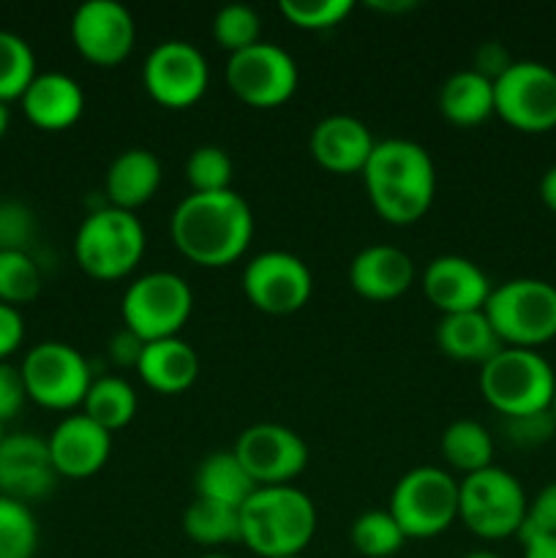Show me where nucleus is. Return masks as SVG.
I'll return each instance as SVG.
<instances>
[{
  "label": "nucleus",
  "instance_id": "obj_1",
  "mask_svg": "<svg viewBox=\"0 0 556 558\" xmlns=\"http://www.w3.org/2000/svg\"><path fill=\"white\" fill-rule=\"evenodd\" d=\"M169 232L180 254L202 267H227L245 254L254 238V213L238 191L194 194L178 202Z\"/></svg>",
  "mask_w": 556,
  "mask_h": 558
},
{
  "label": "nucleus",
  "instance_id": "obj_2",
  "mask_svg": "<svg viewBox=\"0 0 556 558\" xmlns=\"http://www.w3.org/2000/svg\"><path fill=\"white\" fill-rule=\"evenodd\" d=\"M365 191L387 223H414L428 213L436 194L434 158L403 136L379 140L363 167Z\"/></svg>",
  "mask_w": 556,
  "mask_h": 558
},
{
  "label": "nucleus",
  "instance_id": "obj_3",
  "mask_svg": "<svg viewBox=\"0 0 556 558\" xmlns=\"http://www.w3.org/2000/svg\"><path fill=\"white\" fill-rule=\"evenodd\" d=\"M314 532V501L292 483L259 485L240 507V543L259 558L303 556Z\"/></svg>",
  "mask_w": 556,
  "mask_h": 558
},
{
  "label": "nucleus",
  "instance_id": "obj_4",
  "mask_svg": "<svg viewBox=\"0 0 556 558\" xmlns=\"http://www.w3.org/2000/svg\"><path fill=\"white\" fill-rule=\"evenodd\" d=\"M480 392L501 417H523L551 409L556 374L537 349L501 347L480 365Z\"/></svg>",
  "mask_w": 556,
  "mask_h": 558
},
{
  "label": "nucleus",
  "instance_id": "obj_5",
  "mask_svg": "<svg viewBox=\"0 0 556 558\" xmlns=\"http://www.w3.org/2000/svg\"><path fill=\"white\" fill-rule=\"evenodd\" d=\"M145 245V227L136 213L101 205L82 218L74 238V256L87 276L114 281L140 265Z\"/></svg>",
  "mask_w": 556,
  "mask_h": 558
},
{
  "label": "nucleus",
  "instance_id": "obj_6",
  "mask_svg": "<svg viewBox=\"0 0 556 558\" xmlns=\"http://www.w3.org/2000/svg\"><path fill=\"white\" fill-rule=\"evenodd\" d=\"M485 316L505 347L534 349L556 338V287L543 278H510L491 289Z\"/></svg>",
  "mask_w": 556,
  "mask_h": 558
},
{
  "label": "nucleus",
  "instance_id": "obj_7",
  "mask_svg": "<svg viewBox=\"0 0 556 558\" xmlns=\"http://www.w3.org/2000/svg\"><path fill=\"white\" fill-rule=\"evenodd\" d=\"M529 499L516 474L485 466L458 480V518L483 539H505L521 532Z\"/></svg>",
  "mask_w": 556,
  "mask_h": 558
},
{
  "label": "nucleus",
  "instance_id": "obj_8",
  "mask_svg": "<svg viewBox=\"0 0 556 558\" xmlns=\"http://www.w3.org/2000/svg\"><path fill=\"white\" fill-rule=\"evenodd\" d=\"M390 515L407 539L436 537L458 518V480L439 466H414L390 494Z\"/></svg>",
  "mask_w": 556,
  "mask_h": 558
},
{
  "label": "nucleus",
  "instance_id": "obj_9",
  "mask_svg": "<svg viewBox=\"0 0 556 558\" xmlns=\"http://www.w3.org/2000/svg\"><path fill=\"white\" fill-rule=\"evenodd\" d=\"M194 308V292L183 276L172 270H153L129 283L123 294V322L142 341L172 338L183 330Z\"/></svg>",
  "mask_w": 556,
  "mask_h": 558
},
{
  "label": "nucleus",
  "instance_id": "obj_10",
  "mask_svg": "<svg viewBox=\"0 0 556 558\" xmlns=\"http://www.w3.org/2000/svg\"><path fill=\"white\" fill-rule=\"evenodd\" d=\"M494 112L527 134L556 129V71L540 60H512L494 82Z\"/></svg>",
  "mask_w": 556,
  "mask_h": 558
},
{
  "label": "nucleus",
  "instance_id": "obj_11",
  "mask_svg": "<svg viewBox=\"0 0 556 558\" xmlns=\"http://www.w3.org/2000/svg\"><path fill=\"white\" fill-rule=\"evenodd\" d=\"M27 398L49 409L82 407L93 385L90 363L80 349L63 341H41L22 360Z\"/></svg>",
  "mask_w": 556,
  "mask_h": 558
},
{
  "label": "nucleus",
  "instance_id": "obj_12",
  "mask_svg": "<svg viewBox=\"0 0 556 558\" xmlns=\"http://www.w3.org/2000/svg\"><path fill=\"white\" fill-rule=\"evenodd\" d=\"M227 85L251 107H278L298 90L300 71L292 54L270 41H256L227 58Z\"/></svg>",
  "mask_w": 556,
  "mask_h": 558
},
{
  "label": "nucleus",
  "instance_id": "obj_13",
  "mask_svg": "<svg viewBox=\"0 0 556 558\" xmlns=\"http://www.w3.org/2000/svg\"><path fill=\"white\" fill-rule=\"evenodd\" d=\"M210 80V69L200 47L183 38H169L158 41L147 52L145 65H142V82L145 90L156 98L158 104L172 109L191 107L202 98Z\"/></svg>",
  "mask_w": 556,
  "mask_h": 558
},
{
  "label": "nucleus",
  "instance_id": "obj_14",
  "mask_svg": "<svg viewBox=\"0 0 556 558\" xmlns=\"http://www.w3.org/2000/svg\"><path fill=\"white\" fill-rule=\"evenodd\" d=\"M314 289V276L298 254L262 251L245 265L243 292L251 305L265 314L287 316L303 308Z\"/></svg>",
  "mask_w": 556,
  "mask_h": 558
},
{
  "label": "nucleus",
  "instance_id": "obj_15",
  "mask_svg": "<svg viewBox=\"0 0 556 558\" xmlns=\"http://www.w3.org/2000/svg\"><path fill=\"white\" fill-rule=\"evenodd\" d=\"M234 456L256 485H289L309 463V447L287 425L254 423L238 436Z\"/></svg>",
  "mask_w": 556,
  "mask_h": 558
},
{
  "label": "nucleus",
  "instance_id": "obj_16",
  "mask_svg": "<svg viewBox=\"0 0 556 558\" xmlns=\"http://www.w3.org/2000/svg\"><path fill=\"white\" fill-rule=\"evenodd\" d=\"M71 41L90 63L118 65L134 49L136 22L120 0H85L71 14Z\"/></svg>",
  "mask_w": 556,
  "mask_h": 558
},
{
  "label": "nucleus",
  "instance_id": "obj_17",
  "mask_svg": "<svg viewBox=\"0 0 556 558\" xmlns=\"http://www.w3.org/2000/svg\"><path fill=\"white\" fill-rule=\"evenodd\" d=\"M58 469L49 456L47 439L38 434H5L0 441V496L27 501L41 499L55 488Z\"/></svg>",
  "mask_w": 556,
  "mask_h": 558
},
{
  "label": "nucleus",
  "instance_id": "obj_18",
  "mask_svg": "<svg viewBox=\"0 0 556 558\" xmlns=\"http://www.w3.org/2000/svg\"><path fill=\"white\" fill-rule=\"evenodd\" d=\"M423 294L445 314L483 311L491 294V281L478 262L458 254L436 256L423 270Z\"/></svg>",
  "mask_w": 556,
  "mask_h": 558
},
{
  "label": "nucleus",
  "instance_id": "obj_19",
  "mask_svg": "<svg viewBox=\"0 0 556 558\" xmlns=\"http://www.w3.org/2000/svg\"><path fill=\"white\" fill-rule=\"evenodd\" d=\"M55 469L63 477H90L112 452V434L93 423L87 414H69L52 428L47 439Z\"/></svg>",
  "mask_w": 556,
  "mask_h": 558
},
{
  "label": "nucleus",
  "instance_id": "obj_20",
  "mask_svg": "<svg viewBox=\"0 0 556 558\" xmlns=\"http://www.w3.org/2000/svg\"><path fill=\"white\" fill-rule=\"evenodd\" d=\"M376 140L354 114H327L311 129V156L330 172H363Z\"/></svg>",
  "mask_w": 556,
  "mask_h": 558
},
{
  "label": "nucleus",
  "instance_id": "obj_21",
  "mask_svg": "<svg viewBox=\"0 0 556 558\" xmlns=\"http://www.w3.org/2000/svg\"><path fill=\"white\" fill-rule=\"evenodd\" d=\"M414 281V262L398 245H365L349 262V283L365 300H392Z\"/></svg>",
  "mask_w": 556,
  "mask_h": 558
},
{
  "label": "nucleus",
  "instance_id": "obj_22",
  "mask_svg": "<svg viewBox=\"0 0 556 558\" xmlns=\"http://www.w3.org/2000/svg\"><path fill=\"white\" fill-rule=\"evenodd\" d=\"M22 109L38 129L60 131L74 125L85 109V93L74 76L63 71H38L22 93Z\"/></svg>",
  "mask_w": 556,
  "mask_h": 558
},
{
  "label": "nucleus",
  "instance_id": "obj_23",
  "mask_svg": "<svg viewBox=\"0 0 556 558\" xmlns=\"http://www.w3.org/2000/svg\"><path fill=\"white\" fill-rule=\"evenodd\" d=\"M161 185V161L147 147H129L118 153L104 174V191L109 205L134 213L136 207L153 199Z\"/></svg>",
  "mask_w": 556,
  "mask_h": 558
},
{
  "label": "nucleus",
  "instance_id": "obj_24",
  "mask_svg": "<svg viewBox=\"0 0 556 558\" xmlns=\"http://www.w3.org/2000/svg\"><path fill=\"white\" fill-rule=\"evenodd\" d=\"M136 371L147 387L174 396V392L189 390L196 381L200 357H196V349L180 336L158 338V341L145 343Z\"/></svg>",
  "mask_w": 556,
  "mask_h": 558
},
{
  "label": "nucleus",
  "instance_id": "obj_25",
  "mask_svg": "<svg viewBox=\"0 0 556 558\" xmlns=\"http://www.w3.org/2000/svg\"><path fill=\"white\" fill-rule=\"evenodd\" d=\"M436 343L442 352L461 363H488L505 343L496 336L485 311L445 314L436 325Z\"/></svg>",
  "mask_w": 556,
  "mask_h": 558
},
{
  "label": "nucleus",
  "instance_id": "obj_26",
  "mask_svg": "<svg viewBox=\"0 0 556 558\" xmlns=\"http://www.w3.org/2000/svg\"><path fill=\"white\" fill-rule=\"evenodd\" d=\"M256 488H259V485L251 480V474L245 472V466L240 463V458L234 456V450L210 452V456L202 458V463L196 466V499H210L218 501V505L240 510Z\"/></svg>",
  "mask_w": 556,
  "mask_h": 558
},
{
  "label": "nucleus",
  "instance_id": "obj_27",
  "mask_svg": "<svg viewBox=\"0 0 556 558\" xmlns=\"http://www.w3.org/2000/svg\"><path fill=\"white\" fill-rule=\"evenodd\" d=\"M439 109L450 123L478 125L494 114V82L474 69H461L439 87Z\"/></svg>",
  "mask_w": 556,
  "mask_h": 558
},
{
  "label": "nucleus",
  "instance_id": "obj_28",
  "mask_svg": "<svg viewBox=\"0 0 556 558\" xmlns=\"http://www.w3.org/2000/svg\"><path fill=\"white\" fill-rule=\"evenodd\" d=\"M136 392L129 385L125 376L107 374L101 379H93L90 390H87L85 401H82V414L98 423L101 428L112 430L125 428L136 414Z\"/></svg>",
  "mask_w": 556,
  "mask_h": 558
},
{
  "label": "nucleus",
  "instance_id": "obj_29",
  "mask_svg": "<svg viewBox=\"0 0 556 558\" xmlns=\"http://www.w3.org/2000/svg\"><path fill=\"white\" fill-rule=\"evenodd\" d=\"M442 456L463 474L480 472L485 466H494V436L478 420H452L442 430Z\"/></svg>",
  "mask_w": 556,
  "mask_h": 558
},
{
  "label": "nucleus",
  "instance_id": "obj_30",
  "mask_svg": "<svg viewBox=\"0 0 556 558\" xmlns=\"http://www.w3.org/2000/svg\"><path fill=\"white\" fill-rule=\"evenodd\" d=\"M183 532L200 545L240 543V510L210 499H194L183 512Z\"/></svg>",
  "mask_w": 556,
  "mask_h": 558
},
{
  "label": "nucleus",
  "instance_id": "obj_31",
  "mask_svg": "<svg viewBox=\"0 0 556 558\" xmlns=\"http://www.w3.org/2000/svg\"><path fill=\"white\" fill-rule=\"evenodd\" d=\"M354 550L365 558H390L407 543V534L390 515V510H365L352 521L349 532Z\"/></svg>",
  "mask_w": 556,
  "mask_h": 558
},
{
  "label": "nucleus",
  "instance_id": "obj_32",
  "mask_svg": "<svg viewBox=\"0 0 556 558\" xmlns=\"http://www.w3.org/2000/svg\"><path fill=\"white\" fill-rule=\"evenodd\" d=\"M36 74V54L31 44L20 33L0 27V101L9 104L11 98H22Z\"/></svg>",
  "mask_w": 556,
  "mask_h": 558
},
{
  "label": "nucleus",
  "instance_id": "obj_33",
  "mask_svg": "<svg viewBox=\"0 0 556 558\" xmlns=\"http://www.w3.org/2000/svg\"><path fill=\"white\" fill-rule=\"evenodd\" d=\"M38 548V523L31 507L0 496V558H33Z\"/></svg>",
  "mask_w": 556,
  "mask_h": 558
},
{
  "label": "nucleus",
  "instance_id": "obj_34",
  "mask_svg": "<svg viewBox=\"0 0 556 558\" xmlns=\"http://www.w3.org/2000/svg\"><path fill=\"white\" fill-rule=\"evenodd\" d=\"M41 292V270L31 251L0 248V303H27Z\"/></svg>",
  "mask_w": 556,
  "mask_h": 558
},
{
  "label": "nucleus",
  "instance_id": "obj_35",
  "mask_svg": "<svg viewBox=\"0 0 556 558\" xmlns=\"http://www.w3.org/2000/svg\"><path fill=\"white\" fill-rule=\"evenodd\" d=\"M234 163L229 153L218 145H200L185 161V180L194 194H216L229 191Z\"/></svg>",
  "mask_w": 556,
  "mask_h": 558
},
{
  "label": "nucleus",
  "instance_id": "obj_36",
  "mask_svg": "<svg viewBox=\"0 0 556 558\" xmlns=\"http://www.w3.org/2000/svg\"><path fill=\"white\" fill-rule=\"evenodd\" d=\"M262 16L249 3H227L213 16V36L229 54L259 41Z\"/></svg>",
  "mask_w": 556,
  "mask_h": 558
},
{
  "label": "nucleus",
  "instance_id": "obj_37",
  "mask_svg": "<svg viewBox=\"0 0 556 558\" xmlns=\"http://www.w3.org/2000/svg\"><path fill=\"white\" fill-rule=\"evenodd\" d=\"M278 9L292 25L305 31H327L347 20L354 3L352 0H281Z\"/></svg>",
  "mask_w": 556,
  "mask_h": 558
},
{
  "label": "nucleus",
  "instance_id": "obj_38",
  "mask_svg": "<svg viewBox=\"0 0 556 558\" xmlns=\"http://www.w3.org/2000/svg\"><path fill=\"white\" fill-rule=\"evenodd\" d=\"M36 234V216L16 199L0 202V248L27 251Z\"/></svg>",
  "mask_w": 556,
  "mask_h": 558
},
{
  "label": "nucleus",
  "instance_id": "obj_39",
  "mask_svg": "<svg viewBox=\"0 0 556 558\" xmlns=\"http://www.w3.org/2000/svg\"><path fill=\"white\" fill-rule=\"evenodd\" d=\"M556 420L551 409L523 417H505V436L518 447H540L554 436Z\"/></svg>",
  "mask_w": 556,
  "mask_h": 558
},
{
  "label": "nucleus",
  "instance_id": "obj_40",
  "mask_svg": "<svg viewBox=\"0 0 556 558\" xmlns=\"http://www.w3.org/2000/svg\"><path fill=\"white\" fill-rule=\"evenodd\" d=\"M556 537V483H548L545 488L537 490L527 507V521H523L518 537Z\"/></svg>",
  "mask_w": 556,
  "mask_h": 558
},
{
  "label": "nucleus",
  "instance_id": "obj_41",
  "mask_svg": "<svg viewBox=\"0 0 556 558\" xmlns=\"http://www.w3.org/2000/svg\"><path fill=\"white\" fill-rule=\"evenodd\" d=\"M25 401L27 387L22 379V368L0 360V423H9L11 417H16Z\"/></svg>",
  "mask_w": 556,
  "mask_h": 558
},
{
  "label": "nucleus",
  "instance_id": "obj_42",
  "mask_svg": "<svg viewBox=\"0 0 556 558\" xmlns=\"http://www.w3.org/2000/svg\"><path fill=\"white\" fill-rule=\"evenodd\" d=\"M510 65H512V58H510V52L505 49V44L485 41V44H480L478 52H474L472 69L478 71V74H483L485 80L496 82L507 69H510Z\"/></svg>",
  "mask_w": 556,
  "mask_h": 558
},
{
  "label": "nucleus",
  "instance_id": "obj_43",
  "mask_svg": "<svg viewBox=\"0 0 556 558\" xmlns=\"http://www.w3.org/2000/svg\"><path fill=\"white\" fill-rule=\"evenodd\" d=\"M25 338V319H22L20 308L9 303H0V360L16 352Z\"/></svg>",
  "mask_w": 556,
  "mask_h": 558
},
{
  "label": "nucleus",
  "instance_id": "obj_44",
  "mask_svg": "<svg viewBox=\"0 0 556 558\" xmlns=\"http://www.w3.org/2000/svg\"><path fill=\"white\" fill-rule=\"evenodd\" d=\"M142 349H145V341H142L134 330H129V327H123V330L112 338V343H109V354H112L114 365H120V368H123V365H134L136 368V363H140L142 357Z\"/></svg>",
  "mask_w": 556,
  "mask_h": 558
},
{
  "label": "nucleus",
  "instance_id": "obj_45",
  "mask_svg": "<svg viewBox=\"0 0 556 558\" xmlns=\"http://www.w3.org/2000/svg\"><path fill=\"white\" fill-rule=\"evenodd\" d=\"M523 558H556V537H545V534H537V537H523Z\"/></svg>",
  "mask_w": 556,
  "mask_h": 558
},
{
  "label": "nucleus",
  "instance_id": "obj_46",
  "mask_svg": "<svg viewBox=\"0 0 556 558\" xmlns=\"http://www.w3.org/2000/svg\"><path fill=\"white\" fill-rule=\"evenodd\" d=\"M540 199L551 213H556V163L545 169V174L540 178Z\"/></svg>",
  "mask_w": 556,
  "mask_h": 558
},
{
  "label": "nucleus",
  "instance_id": "obj_47",
  "mask_svg": "<svg viewBox=\"0 0 556 558\" xmlns=\"http://www.w3.org/2000/svg\"><path fill=\"white\" fill-rule=\"evenodd\" d=\"M371 9H376V11H409V9H414V0H396V3H382V0H371Z\"/></svg>",
  "mask_w": 556,
  "mask_h": 558
},
{
  "label": "nucleus",
  "instance_id": "obj_48",
  "mask_svg": "<svg viewBox=\"0 0 556 558\" xmlns=\"http://www.w3.org/2000/svg\"><path fill=\"white\" fill-rule=\"evenodd\" d=\"M9 123H11V112H9V104L0 101V136L9 131Z\"/></svg>",
  "mask_w": 556,
  "mask_h": 558
},
{
  "label": "nucleus",
  "instance_id": "obj_49",
  "mask_svg": "<svg viewBox=\"0 0 556 558\" xmlns=\"http://www.w3.org/2000/svg\"><path fill=\"white\" fill-rule=\"evenodd\" d=\"M461 558H505V556L494 554V550H469V554H463Z\"/></svg>",
  "mask_w": 556,
  "mask_h": 558
},
{
  "label": "nucleus",
  "instance_id": "obj_50",
  "mask_svg": "<svg viewBox=\"0 0 556 558\" xmlns=\"http://www.w3.org/2000/svg\"><path fill=\"white\" fill-rule=\"evenodd\" d=\"M200 558H232V556H223V554H205V556H200Z\"/></svg>",
  "mask_w": 556,
  "mask_h": 558
},
{
  "label": "nucleus",
  "instance_id": "obj_51",
  "mask_svg": "<svg viewBox=\"0 0 556 558\" xmlns=\"http://www.w3.org/2000/svg\"><path fill=\"white\" fill-rule=\"evenodd\" d=\"M551 414H554V420H556V392H554V401H551Z\"/></svg>",
  "mask_w": 556,
  "mask_h": 558
},
{
  "label": "nucleus",
  "instance_id": "obj_52",
  "mask_svg": "<svg viewBox=\"0 0 556 558\" xmlns=\"http://www.w3.org/2000/svg\"><path fill=\"white\" fill-rule=\"evenodd\" d=\"M3 436H5V430H3V423H0V441H3Z\"/></svg>",
  "mask_w": 556,
  "mask_h": 558
},
{
  "label": "nucleus",
  "instance_id": "obj_53",
  "mask_svg": "<svg viewBox=\"0 0 556 558\" xmlns=\"http://www.w3.org/2000/svg\"><path fill=\"white\" fill-rule=\"evenodd\" d=\"M294 558H303V556H294Z\"/></svg>",
  "mask_w": 556,
  "mask_h": 558
}]
</instances>
